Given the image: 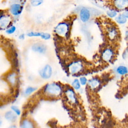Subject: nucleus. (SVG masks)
Instances as JSON below:
<instances>
[{
  "label": "nucleus",
  "mask_w": 128,
  "mask_h": 128,
  "mask_svg": "<svg viewBox=\"0 0 128 128\" xmlns=\"http://www.w3.org/2000/svg\"><path fill=\"white\" fill-rule=\"evenodd\" d=\"M108 33H109V36H110V37L111 38H114L115 36L116 35V30H115L114 28H111V29L110 30Z\"/></svg>",
  "instance_id": "nucleus-25"
},
{
  "label": "nucleus",
  "mask_w": 128,
  "mask_h": 128,
  "mask_svg": "<svg viewBox=\"0 0 128 128\" xmlns=\"http://www.w3.org/2000/svg\"><path fill=\"white\" fill-rule=\"evenodd\" d=\"M79 16L80 20L83 22H86L90 19V10L88 8L86 7H83L80 10Z\"/></svg>",
  "instance_id": "nucleus-7"
},
{
  "label": "nucleus",
  "mask_w": 128,
  "mask_h": 128,
  "mask_svg": "<svg viewBox=\"0 0 128 128\" xmlns=\"http://www.w3.org/2000/svg\"><path fill=\"white\" fill-rule=\"evenodd\" d=\"M122 14L126 18H128V10H126V11H124Z\"/></svg>",
  "instance_id": "nucleus-27"
},
{
  "label": "nucleus",
  "mask_w": 128,
  "mask_h": 128,
  "mask_svg": "<svg viewBox=\"0 0 128 128\" xmlns=\"http://www.w3.org/2000/svg\"></svg>",
  "instance_id": "nucleus-30"
},
{
  "label": "nucleus",
  "mask_w": 128,
  "mask_h": 128,
  "mask_svg": "<svg viewBox=\"0 0 128 128\" xmlns=\"http://www.w3.org/2000/svg\"><path fill=\"white\" fill-rule=\"evenodd\" d=\"M19 38L20 39V40H23V39H24V34H22L20 35V36H19Z\"/></svg>",
  "instance_id": "nucleus-28"
},
{
  "label": "nucleus",
  "mask_w": 128,
  "mask_h": 128,
  "mask_svg": "<svg viewBox=\"0 0 128 128\" xmlns=\"http://www.w3.org/2000/svg\"><path fill=\"white\" fill-rule=\"evenodd\" d=\"M117 72L121 74V75H124L126 74L128 72V68L124 66H119L118 68H117Z\"/></svg>",
  "instance_id": "nucleus-18"
},
{
  "label": "nucleus",
  "mask_w": 128,
  "mask_h": 128,
  "mask_svg": "<svg viewBox=\"0 0 128 128\" xmlns=\"http://www.w3.org/2000/svg\"><path fill=\"white\" fill-rule=\"evenodd\" d=\"M113 6L117 10H127L128 9V0H112Z\"/></svg>",
  "instance_id": "nucleus-5"
},
{
  "label": "nucleus",
  "mask_w": 128,
  "mask_h": 128,
  "mask_svg": "<svg viewBox=\"0 0 128 128\" xmlns=\"http://www.w3.org/2000/svg\"><path fill=\"white\" fill-rule=\"evenodd\" d=\"M80 82L82 85H84L86 84V78L84 77H82L80 78Z\"/></svg>",
  "instance_id": "nucleus-26"
},
{
  "label": "nucleus",
  "mask_w": 128,
  "mask_h": 128,
  "mask_svg": "<svg viewBox=\"0 0 128 128\" xmlns=\"http://www.w3.org/2000/svg\"><path fill=\"white\" fill-rule=\"evenodd\" d=\"M116 21L119 24H124L127 21V18L124 16L123 14H120L116 16Z\"/></svg>",
  "instance_id": "nucleus-16"
},
{
  "label": "nucleus",
  "mask_w": 128,
  "mask_h": 128,
  "mask_svg": "<svg viewBox=\"0 0 128 128\" xmlns=\"http://www.w3.org/2000/svg\"><path fill=\"white\" fill-rule=\"evenodd\" d=\"M2 116H0V127L2 126Z\"/></svg>",
  "instance_id": "nucleus-29"
},
{
  "label": "nucleus",
  "mask_w": 128,
  "mask_h": 128,
  "mask_svg": "<svg viewBox=\"0 0 128 128\" xmlns=\"http://www.w3.org/2000/svg\"><path fill=\"white\" fill-rule=\"evenodd\" d=\"M113 55V52L112 50L110 48L106 49L102 52V58L105 61H110Z\"/></svg>",
  "instance_id": "nucleus-14"
},
{
  "label": "nucleus",
  "mask_w": 128,
  "mask_h": 128,
  "mask_svg": "<svg viewBox=\"0 0 128 128\" xmlns=\"http://www.w3.org/2000/svg\"><path fill=\"white\" fill-rule=\"evenodd\" d=\"M72 85L75 89H78L80 88V83L78 80L77 79H76L73 81Z\"/></svg>",
  "instance_id": "nucleus-24"
},
{
  "label": "nucleus",
  "mask_w": 128,
  "mask_h": 128,
  "mask_svg": "<svg viewBox=\"0 0 128 128\" xmlns=\"http://www.w3.org/2000/svg\"><path fill=\"white\" fill-rule=\"evenodd\" d=\"M100 84L99 80L96 78H92L89 80L88 84L92 88H97Z\"/></svg>",
  "instance_id": "nucleus-17"
},
{
  "label": "nucleus",
  "mask_w": 128,
  "mask_h": 128,
  "mask_svg": "<svg viewBox=\"0 0 128 128\" xmlns=\"http://www.w3.org/2000/svg\"><path fill=\"white\" fill-rule=\"evenodd\" d=\"M16 30V28L14 26H10L6 30V32L8 34H12L15 32Z\"/></svg>",
  "instance_id": "nucleus-22"
},
{
  "label": "nucleus",
  "mask_w": 128,
  "mask_h": 128,
  "mask_svg": "<svg viewBox=\"0 0 128 128\" xmlns=\"http://www.w3.org/2000/svg\"><path fill=\"white\" fill-rule=\"evenodd\" d=\"M36 90V88L34 87H32V86H28L27 87L26 90H24V94L26 96L30 95L31 94H32L33 92H34V91Z\"/></svg>",
  "instance_id": "nucleus-20"
},
{
  "label": "nucleus",
  "mask_w": 128,
  "mask_h": 128,
  "mask_svg": "<svg viewBox=\"0 0 128 128\" xmlns=\"http://www.w3.org/2000/svg\"><path fill=\"white\" fill-rule=\"evenodd\" d=\"M32 50L33 52L39 54H44L46 50V46L42 44L36 43L32 45Z\"/></svg>",
  "instance_id": "nucleus-10"
},
{
  "label": "nucleus",
  "mask_w": 128,
  "mask_h": 128,
  "mask_svg": "<svg viewBox=\"0 0 128 128\" xmlns=\"http://www.w3.org/2000/svg\"><path fill=\"white\" fill-rule=\"evenodd\" d=\"M12 21L11 16L6 14H0V28H7L10 26Z\"/></svg>",
  "instance_id": "nucleus-3"
},
{
  "label": "nucleus",
  "mask_w": 128,
  "mask_h": 128,
  "mask_svg": "<svg viewBox=\"0 0 128 128\" xmlns=\"http://www.w3.org/2000/svg\"><path fill=\"white\" fill-rule=\"evenodd\" d=\"M107 16L110 18H114L116 17L118 14L117 11L115 10H108L106 12Z\"/></svg>",
  "instance_id": "nucleus-21"
},
{
  "label": "nucleus",
  "mask_w": 128,
  "mask_h": 128,
  "mask_svg": "<svg viewBox=\"0 0 128 128\" xmlns=\"http://www.w3.org/2000/svg\"><path fill=\"white\" fill-rule=\"evenodd\" d=\"M11 110H12L17 116H20L21 114V111L20 109L16 106H12L11 107Z\"/></svg>",
  "instance_id": "nucleus-23"
},
{
  "label": "nucleus",
  "mask_w": 128,
  "mask_h": 128,
  "mask_svg": "<svg viewBox=\"0 0 128 128\" xmlns=\"http://www.w3.org/2000/svg\"><path fill=\"white\" fill-rule=\"evenodd\" d=\"M62 92L61 87L56 83H50L47 84L44 88V93L50 96H58Z\"/></svg>",
  "instance_id": "nucleus-1"
},
{
  "label": "nucleus",
  "mask_w": 128,
  "mask_h": 128,
  "mask_svg": "<svg viewBox=\"0 0 128 128\" xmlns=\"http://www.w3.org/2000/svg\"><path fill=\"white\" fill-rule=\"evenodd\" d=\"M66 96L68 97V99L70 100L71 102H76V98L74 96V94L72 90H68L66 92Z\"/></svg>",
  "instance_id": "nucleus-15"
},
{
  "label": "nucleus",
  "mask_w": 128,
  "mask_h": 128,
  "mask_svg": "<svg viewBox=\"0 0 128 128\" xmlns=\"http://www.w3.org/2000/svg\"><path fill=\"white\" fill-rule=\"evenodd\" d=\"M20 127L22 128H33L34 126L32 120L28 119H24L20 123Z\"/></svg>",
  "instance_id": "nucleus-13"
},
{
  "label": "nucleus",
  "mask_w": 128,
  "mask_h": 128,
  "mask_svg": "<svg viewBox=\"0 0 128 128\" xmlns=\"http://www.w3.org/2000/svg\"><path fill=\"white\" fill-rule=\"evenodd\" d=\"M6 80L12 86H14L18 83V75L16 72H12L8 74L6 77Z\"/></svg>",
  "instance_id": "nucleus-8"
},
{
  "label": "nucleus",
  "mask_w": 128,
  "mask_h": 128,
  "mask_svg": "<svg viewBox=\"0 0 128 128\" xmlns=\"http://www.w3.org/2000/svg\"><path fill=\"white\" fill-rule=\"evenodd\" d=\"M69 30V24L66 22L59 23L55 28L54 31L60 36H66Z\"/></svg>",
  "instance_id": "nucleus-2"
},
{
  "label": "nucleus",
  "mask_w": 128,
  "mask_h": 128,
  "mask_svg": "<svg viewBox=\"0 0 128 128\" xmlns=\"http://www.w3.org/2000/svg\"><path fill=\"white\" fill-rule=\"evenodd\" d=\"M24 6L19 3H14L10 7V14L14 16H20L23 10Z\"/></svg>",
  "instance_id": "nucleus-4"
},
{
  "label": "nucleus",
  "mask_w": 128,
  "mask_h": 128,
  "mask_svg": "<svg viewBox=\"0 0 128 128\" xmlns=\"http://www.w3.org/2000/svg\"><path fill=\"white\" fill-rule=\"evenodd\" d=\"M44 0H30V4L32 7H37L40 6L43 2Z\"/></svg>",
  "instance_id": "nucleus-19"
},
{
  "label": "nucleus",
  "mask_w": 128,
  "mask_h": 128,
  "mask_svg": "<svg viewBox=\"0 0 128 128\" xmlns=\"http://www.w3.org/2000/svg\"><path fill=\"white\" fill-rule=\"evenodd\" d=\"M52 68L49 64H46L39 71L40 76L44 79L50 78L52 76Z\"/></svg>",
  "instance_id": "nucleus-6"
},
{
  "label": "nucleus",
  "mask_w": 128,
  "mask_h": 128,
  "mask_svg": "<svg viewBox=\"0 0 128 128\" xmlns=\"http://www.w3.org/2000/svg\"><path fill=\"white\" fill-rule=\"evenodd\" d=\"M82 68V64L79 62H75L72 63L69 66L70 72L72 74L78 72Z\"/></svg>",
  "instance_id": "nucleus-12"
},
{
  "label": "nucleus",
  "mask_w": 128,
  "mask_h": 128,
  "mask_svg": "<svg viewBox=\"0 0 128 128\" xmlns=\"http://www.w3.org/2000/svg\"><path fill=\"white\" fill-rule=\"evenodd\" d=\"M27 36L29 37H40L45 40L50 38V35L48 33L36 32H30L27 34Z\"/></svg>",
  "instance_id": "nucleus-9"
},
{
  "label": "nucleus",
  "mask_w": 128,
  "mask_h": 128,
  "mask_svg": "<svg viewBox=\"0 0 128 128\" xmlns=\"http://www.w3.org/2000/svg\"><path fill=\"white\" fill-rule=\"evenodd\" d=\"M4 117L7 121L12 123L16 122L18 118V116L12 110L6 112L4 114Z\"/></svg>",
  "instance_id": "nucleus-11"
}]
</instances>
